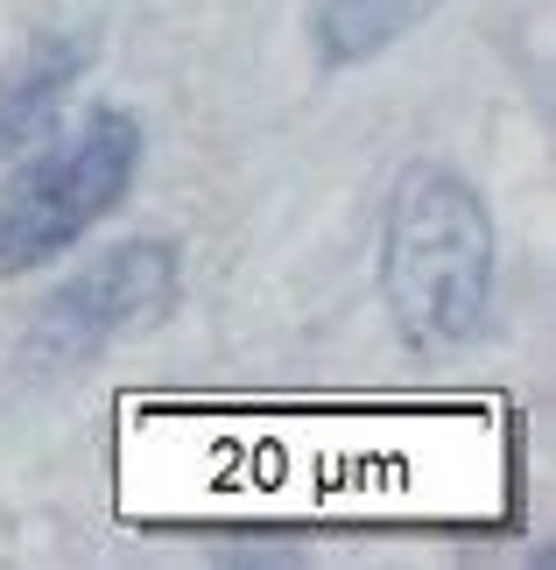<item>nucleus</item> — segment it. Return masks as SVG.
Segmentation results:
<instances>
[{"label": "nucleus", "instance_id": "2", "mask_svg": "<svg viewBox=\"0 0 556 570\" xmlns=\"http://www.w3.org/2000/svg\"><path fill=\"white\" fill-rule=\"evenodd\" d=\"M142 177V120L135 114H85L36 148L29 163L0 184V282L36 275L42 261L78 247L106 212Z\"/></svg>", "mask_w": 556, "mask_h": 570}, {"label": "nucleus", "instance_id": "3", "mask_svg": "<svg viewBox=\"0 0 556 570\" xmlns=\"http://www.w3.org/2000/svg\"><path fill=\"white\" fill-rule=\"evenodd\" d=\"M176 247L163 239H120L92 268H78L64 289L42 303L21 332V366L29 374H78L85 360H99L106 345L148 332L176 311Z\"/></svg>", "mask_w": 556, "mask_h": 570}, {"label": "nucleus", "instance_id": "4", "mask_svg": "<svg viewBox=\"0 0 556 570\" xmlns=\"http://www.w3.org/2000/svg\"><path fill=\"white\" fill-rule=\"evenodd\" d=\"M92 57H99L92 36L57 29V36L29 42V50L0 71V156H21L29 141H42V127L57 120V106L71 99V85L85 78Z\"/></svg>", "mask_w": 556, "mask_h": 570}, {"label": "nucleus", "instance_id": "5", "mask_svg": "<svg viewBox=\"0 0 556 570\" xmlns=\"http://www.w3.org/2000/svg\"><path fill=\"white\" fill-rule=\"evenodd\" d=\"M437 8L443 0H324L310 42H318L324 71H345V63H367V57L394 50V42H402L409 29H422Z\"/></svg>", "mask_w": 556, "mask_h": 570}, {"label": "nucleus", "instance_id": "1", "mask_svg": "<svg viewBox=\"0 0 556 570\" xmlns=\"http://www.w3.org/2000/svg\"><path fill=\"white\" fill-rule=\"evenodd\" d=\"M381 289L416 345H465L494 317V212L443 163L394 177L381 233Z\"/></svg>", "mask_w": 556, "mask_h": 570}]
</instances>
